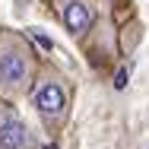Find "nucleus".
<instances>
[{
	"label": "nucleus",
	"instance_id": "1",
	"mask_svg": "<svg viewBox=\"0 0 149 149\" xmlns=\"http://www.w3.org/2000/svg\"><path fill=\"white\" fill-rule=\"evenodd\" d=\"M41 57L26 32L0 26V98L19 105L29 98L38 79Z\"/></svg>",
	"mask_w": 149,
	"mask_h": 149
},
{
	"label": "nucleus",
	"instance_id": "2",
	"mask_svg": "<svg viewBox=\"0 0 149 149\" xmlns=\"http://www.w3.org/2000/svg\"><path fill=\"white\" fill-rule=\"evenodd\" d=\"M29 105L35 111V118L41 120L45 133H51V136L63 133V127L70 124V114H73V83H70V76L54 63H41L38 79L29 92Z\"/></svg>",
	"mask_w": 149,
	"mask_h": 149
},
{
	"label": "nucleus",
	"instance_id": "3",
	"mask_svg": "<svg viewBox=\"0 0 149 149\" xmlns=\"http://www.w3.org/2000/svg\"><path fill=\"white\" fill-rule=\"evenodd\" d=\"M51 6H54L60 26L67 29V35L73 41H86L92 35V29L98 26L95 0H51Z\"/></svg>",
	"mask_w": 149,
	"mask_h": 149
},
{
	"label": "nucleus",
	"instance_id": "4",
	"mask_svg": "<svg viewBox=\"0 0 149 149\" xmlns=\"http://www.w3.org/2000/svg\"><path fill=\"white\" fill-rule=\"evenodd\" d=\"M0 149H41V140L6 98H0Z\"/></svg>",
	"mask_w": 149,
	"mask_h": 149
},
{
	"label": "nucleus",
	"instance_id": "5",
	"mask_svg": "<svg viewBox=\"0 0 149 149\" xmlns=\"http://www.w3.org/2000/svg\"><path fill=\"white\" fill-rule=\"evenodd\" d=\"M41 3H51V0H41Z\"/></svg>",
	"mask_w": 149,
	"mask_h": 149
}]
</instances>
